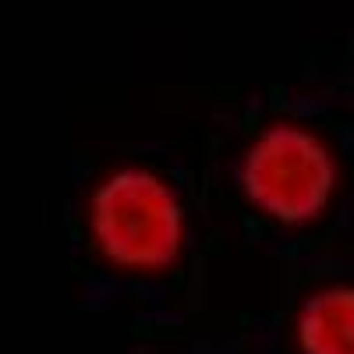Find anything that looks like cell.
I'll return each mask as SVG.
<instances>
[{
    "label": "cell",
    "mask_w": 354,
    "mask_h": 354,
    "mask_svg": "<svg viewBox=\"0 0 354 354\" xmlns=\"http://www.w3.org/2000/svg\"><path fill=\"white\" fill-rule=\"evenodd\" d=\"M294 354H354V280L308 287L290 312Z\"/></svg>",
    "instance_id": "cell-3"
},
{
    "label": "cell",
    "mask_w": 354,
    "mask_h": 354,
    "mask_svg": "<svg viewBox=\"0 0 354 354\" xmlns=\"http://www.w3.org/2000/svg\"><path fill=\"white\" fill-rule=\"evenodd\" d=\"M78 220L93 259L128 280H160L192 248V205L181 185L142 160L103 167L82 195Z\"/></svg>",
    "instance_id": "cell-1"
},
{
    "label": "cell",
    "mask_w": 354,
    "mask_h": 354,
    "mask_svg": "<svg viewBox=\"0 0 354 354\" xmlns=\"http://www.w3.org/2000/svg\"><path fill=\"white\" fill-rule=\"evenodd\" d=\"M234 188L262 223L308 230L337 209L344 156L312 121L273 117L241 142L234 156Z\"/></svg>",
    "instance_id": "cell-2"
}]
</instances>
